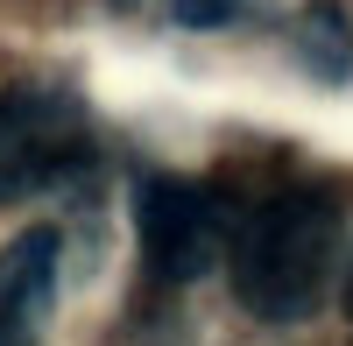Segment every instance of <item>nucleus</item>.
I'll use <instances>...</instances> for the list:
<instances>
[{
	"mask_svg": "<svg viewBox=\"0 0 353 346\" xmlns=\"http://www.w3.org/2000/svg\"><path fill=\"white\" fill-rule=\"evenodd\" d=\"M332 269H339V205L318 184H290L276 198H261L226 241L233 297L269 325L311 318L332 290Z\"/></svg>",
	"mask_w": 353,
	"mask_h": 346,
	"instance_id": "obj_1",
	"label": "nucleus"
},
{
	"mask_svg": "<svg viewBox=\"0 0 353 346\" xmlns=\"http://www.w3.org/2000/svg\"><path fill=\"white\" fill-rule=\"evenodd\" d=\"M134 234H141L149 276L198 283L226 254L233 226H226V205L205 184H191V177H141V191H134Z\"/></svg>",
	"mask_w": 353,
	"mask_h": 346,
	"instance_id": "obj_2",
	"label": "nucleus"
},
{
	"mask_svg": "<svg viewBox=\"0 0 353 346\" xmlns=\"http://www.w3.org/2000/svg\"><path fill=\"white\" fill-rule=\"evenodd\" d=\"M57 276H64V247L50 226H28L0 247V346H36L50 332Z\"/></svg>",
	"mask_w": 353,
	"mask_h": 346,
	"instance_id": "obj_3",
	"label": "nucleus"
},
{
	"mask_svg": "<svg viewBox=\"0 0 353 346\" xmlns=\"http://www.w3.org/2000/svg\"><path fill=\"white\" fill-rule=\"evenodd\" d=\"M64 170H71V113L57 99L0 113V198H28Z\"/></svg>",
	"mask_w": 353,
	"mask_h": 346,
	"instance_id": "obj_4",
	"label": "nucleus"
},
{
	"mask_svg": "<svg viewBox=\"0 0 353 346\" xmlns=\"http://www.w3.org/2000/svg\"><path fill=\"white\" fill-rule=\"evenodd\" d=\"M297 43H304V64H311L318 78H346V71H353V28H346V14L332 8V0H318V8L304 14Z\"/></svg>",
	"mask_w": 353,
	"mask_h": 346,
	"instance_id": "obj_5",
	"label": "nucleus"
},
{
	"mask_svg": "<svg viewBox=\"0 0 353 346\" xmlns=\"http://www.w3.org/2000/svg\"><path fill=\"white\" fill-rule=\"evenodd\" d=\"M241 8H248V0H170V21H184V28H226Z\"/></svg>",
	"mask_w": 353,
	"mask_h": 346,
	"instance_id": "obj_6",
	"label": "nucleus"
},
{
	"mask_svg": "<svg viewBox=\"0 0 353 346\" xmlns=\"http://www.w3.org/2000/svg\"><path fill=\"white\" fill-rule=\"evenodd\" d=\"M346 318H353V269H346Z\"/></svg>",
	"mask_w": 353,
	"mask_h": 346,
	"instance_id": "obj_7",
	"label": "nucleus"
}]
</instances>
